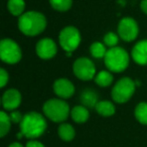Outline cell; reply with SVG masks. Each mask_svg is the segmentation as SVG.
<instances>
[{
    "label": "cell",
    "mask_w": 147,
    "mask_h": 147,
    "mask_svg": "<svg viewBox=\"0 0 147 147\" xmlns=\"http://www.w3.org/2000/svg\"><path fill=\"white\" fill-rule=\"evenodd\" d=\"M20 126V132L26 138L35 139L40 137L47 130V120L38 112H28L23 116Z\"/></svg>",
    "instance_id": "1"
},
{
    "label": "cell",
    "mask_w": 147,
    "mask_h": 147,
    "mask_svg": "<svg viewBox=\"0 0 147 147\" xmlns=\"http://www.w3.org/2000/svg\"><path fill=\"white\" fill-rule=\"evenodd\" d=\"M47 27V18L40 12L27 11L18 17V28L24 35L36 36Z\"/></svg>",
    "instance_id": "2"
},
{
    "label": "cell",
    "mask_w": 147,
    "mask_h": 147,
    "mask_svg": "<svg viewBox=\"0 0 147 147\" xmlns=\"http://www.w3.org/2000/svg\"><path fill=\"white\" fill-rule=\"evenodd\" d=\"M43 114L55 123H63L71 114L69 106L63 99H49L42 106Z\"/></svg>",
    "instance_id": "3"
},
{
    "label": "cell",
    "mask_w": 147,
    "mask_h": 147,
    "mask_svg": "<svg viewBox=\"0 0 147 147\" xmlns=\"http://www.w3.org/2000/svg\"><path fill=\"white\" fill-rule=\"evenodd\" d=\"M105 65L107 69L112 73H121L124 71L129 65L130 57L123 47H115L107 51L104 57Z\"/></svg>",
    "instance_id": "4"
},
{
    "label": "cell",
    "mask_w": 147,
    "mask_h": 147,
    "mask_svg": "<svg viewBox=\"0 0 147 147\" xmlns=\"http://www.w3.org/2000/svg\"><path fill=\"white\" fill-rule=\"evenodd\" d=\"M136 84L130 78H122L114 85L111 92L112 99L118 104L126 103L132 98V96L135 93Z\"/></svg>",
    "instance_id": "5"
},
{
    "label": "cell",
    "mask_w": 147,
    "mask_h": 147,
    "mask_svg": "<svg viewBox=\"0 0 147 147\" xmlns=\"http://www.w3.org/2000/svg\"><path fill=\"white\" fill-rule=\"evenodd\" d=\"M81 33L75 26H65L59 32V41L61 49L65 53L75 51L81 43Z\"/></svg>",
    "instance_id": "6"
},
{
    "label": "cell",
    "mask_w": 147,
    "mask_h": 147,
    "mask_svg": "<svg viewBox=\"0 0 147 147\" xmlns=\"http://www.w3.org/2000/svg\"><path fill=\"white\" fill-rule=\"evenodd\" d=\"M0 57L1 61L9 65L17 63L22 57L21 49L14 40L4 38L0 42Z\"/></svg>",
    "instance_id": "7"
},
{
    "label": "cell",
    "mask_w": 147,
    "mask_h": 147,
    "mask_svg": "<svg viewBox=\"0 0 147 147\" xmlns=\"http://www.w3.org/2000/svg\"><path fill=\"white\" fill-rule=\"evenodd\" d=\"M75 76L82 81H90L95 79L96 76V67L89 57H82L75 61L73 65Z\"/></svg>",
    "instance_id": "8"
},
{
    "label": "cell",
    "mask_w": 147,
    "mask_h": 147,
    "mask_svg": "<svg viewBox=\"0 0 147 147\" xmlns=\"http://www.w3.org/2000/svg\"><path fill=\"white\" fill-rule=\"evenodd\" d=\"M139 26L137 21L132 17H124L118 23V35L126 42H130L137 38Z\"/></svg>",
    "instance_id": "9"
},
{
    "label": "cell",
    "mask_w": 147,
    "mask_h": 147,
    "mask_svg": "<svg viewBox=\"0 0 147 147\" xmlns=\"http://www.w3.org/2000/svg\"><path fill=\"white\" fill-rule=\"evenodd\" d=\"M35 51L37 57H40L41 59H51L57 55V47L53 39L45 37L36 43Z\"/></svg>",
    "instance_id": "10"
},
{
    "label": "cell",
    "mask_w": 147,
    "mask_h": 147,
    "mask_svg": "<svg viewBox=\"0 0 147 147\" xmlns=\"http://www.w3.org/2000/svg\"><path fill=\"white\" fill-rule=\"evenodd\" d=\"M53 93L61 99H69L75 94V86L69 80L65 78L57 79L53 83Z\"/></svg>",
    "instance_id": "11"
},
{
    "label": "cell",
    "mask_w": 147,
    "mask_h": 147,
    "mask_svg": "<svg viewBox=\"0 0 147 147\" xmlns=\"http://www.w3.org/2000/svg\"><path fill=\"white\" fill-rule=\"evenodd\" d=\"M21 104V94L16 89H8L2 96V106L6 111H14Z\"/></svg>",
    "instance_id": "12"
},
{
    "label": "cell",
    "mask_w": 147,
    "mask_h": 147,
    "mask_svg": "<svg viewBox=\"0 0 147 147\" xmlns=\"http://www.w3.org/2000/svg\"><path fill=\"white\" fill-rule=\"evenodd\" d=\"M133 61L140 65H147V39H143L136 43L131 51Z\"/></svg>",
    "instance_id": "13"
},
{
    "label": "cell",
    "mask_w": 147,
    "mask_h": 147,
    "mask_svg": "<svg viewBox=\"0 0 147 147\" xmlns=\"http://www.w3.org/2000/svg\"><path fill=\"white\" fill-rule=\"evenodd\" d=\"M71 117L74 121L78 124H83L88 121L89 117H90V113L87 107L85 106H75L71 110Z\"/></svg>",
    "instance_id": "14"
},
{
    "label": "cell",
    "mask_w": 147,
    "mask_h": 147,
    "mask_svg": "<svg viewBox=\"0 0 147 147\" xmlns=\"http://www.w3.org/2000/svg\"><path fill=\"white\" fill-rule=\"evenodd\" d=\"M97 113L102 117H111L115 114V105L110 101H99L95 106Z\"/></svg>",
    "instance_id": "15"
},
{
    "label": "cell",
    "mask_w": 147,
    "mask_h": 147,
    "mask_svg": "<svg viewBox=\"0 0 147 147\" xmlns=\"http://www.w3.org/2000/svg\"><path fill=\"white\" fill-rule=\"evenodd\" d=\"M57 133H59V138L63 141H65V142L71 141L76 136L75 128L69 123H61L59 125V129H57Z\"/></svg>",
    "instance_id": "16"
},
{
    "label": "cell",
    "mask_w": 147,
    "mask_h": 147,
    "mask_svg": "<svg viewBox=\"0 0 147 147\" xmlns=\"http://www.w3.org/2000/svg\"><path fill=\"white\" fill-rule=\"evenodd\" d=\"M113 80L114 77L112 75V71H101L95 76V83L102 88L110 86L113 83Z\"/></svg>",
    "instance_id": "17"
},
{
    "label": "cell",
    "mask_w": 147,
    "mask_h": 147,
    "mask_svg": "<svg viewBox=\"0 0 147 147\" xmlns=\"http://www.w3.org/2000/svg\"><path fill=\"white\" fill-rule=\"evenodd\" d=\"M7 9L14 16H21L24 13L25 1L24 0H8Z\"/></svg>",
    "instance_id": "18"
},
{
    "label": "cell",
    "mask_w": 147,
    "mask_h": 147,
    "mask_svg": "<svg viewBox=\"0 0 147 147\" xmlns=\"http://www.w3.org/2000/svg\"><path fill=\"white\" fill-rule=\"evenodd\" d=\"M97 98L98 96L92 89H86L81 95V100L85 107H95L98 103Z\"/></svg>",
    "instance_id": "19"
},
{
    "label": "cell",
    "mask_w": 147,
    "mask_h": 147,
    "mask_svg": "<svg viewBox=\"0 0 147 147\" xmlns=\"http://www.w3.org/2000/svg\"><path fill=\"white\" fill-rule=\"evenodd\" d=\"M135 118L140 124L147 125V103L141 102L136 106L134 110Z\"/></svg>",
    "instance_id": "20"
},
{
    "label": "cell",
    "mask_w": 147,
    "mask_h": 147,
    "mask_svg": "<svg viewBox=\"0 0 147 147\" xmlns=\"http://www.w3.org/2000/svg\"><path fill=\"white\" fill-rule=\"evenodd\" d=\"M11 124L12 122L9 118V114H7L4 111H1L0 112V136L2 138L10 131Z\"/></svg>",
    "instance_id": "21"
},
{
    "label": "cell",
    "mask_w": 147,
    "mask_h": 147,
    "mask_svg": "<svg viewBox=\"0 0 147 147\" xmlns=\"http://www.w3.org/2000/svg\"><path fill=\"white\" fill-rule=\"evenodd\" d=\"M107 51L108 49H106V45L102 42H98V41L93 42L90 47V53L95 59H104Z\"/></svg>",
    "instance_id": "22"
},
{
    "label": "cell",
    "mask_w": 147,
    "mask_h": 147,
    "mask_svg": "<svg viewBox=\"0 0 147 147\" xmlns=\"http://www.w3.org/2000/svg\"><path fill=\"white\" fill-rule=\"evenodd\" d=\"M51 7L59 12L67 11L73 5V0H49Z\"/></svg>",
    "instance_id": "23"
},
{
    "label": "cell",
    "mask_w": 147,
    "mask_h": 147,
    "mask_svg": "<svg viewBox=\"0 0 147 147\" xmlns=\"http://www.w3.org/2000/svg\"><path fill=\"white\" fill-rule=\"evenodd\" d=\"M119 35L116 34V33L112 32V31H109L106 34L104 35V38H103V41H104V45L106 47H117L119 42Z\"/></svg>",
    "instance_id": "24"
},
{
    "label": "cell",
    "mask_w": 147,
    "mask_h": 147,
    "mask_svg": "<svg viewBox=\"0 0 147 147\" xmlns=\"http://www.w3.org/2000/svg\"><path fill=\"white\" fill-rule=\"evenodd\" d=\"M23 116H24V115H22L19 111H16V110L11 111V113L9 114V118H10L11 122H12L13 124H20L23 119Z\"/></svg>",
    "instance_id": "25"
},
{
    "label": "cell",
    "mask_w": 147,
    "mask_h": 147,
    "mask_svg": "<svg viewBox=\"0 0 147 147\" xmlns=\"http://www.w3.org/2000/svg\"><path fill=\"white\" fill-rule=\"evenodd\" d=\"M8 80H9L8 73L4 69H0V87L4 88L7 85V83H8Z\"/></svg>",
    "instance_id": "26"
},
{
    "label": "cell",
    "mask_w": 147,
    "mask_h": 147,
    "mask_svg": "<svg viewBox=\"0 0 147 147\" xmlns=\"http://www.w3.org/2000/svg\"><path fill=\"white\" fill-rule=\"evenodd\" d=\"M25 147H45V146L41 142H39V141L35 140V139H32V140H29L28 142L26 143Z\"/></svg>",
    "instance_id": "27"
},
{
    "label": "cell",
    "mask_w": 147,
    "mask_h": 147,
    "mask_svg": "<svg viewBox=\"0 0 147 147\" xmlns=\"http://www.w3.org/2000/svg\"><path fill=\"white\" fill-rule=\"evenodd\" d=\"M140 8L143 13L147 15V0H142L140 3Z\"/></svg>",
    "instance_id": "28"
},
{
    "label": "cell",
    "mask_w": 147,
    "mask_h": 147,
    "mask_svg": "<svg viewBox=\"0 0 147 147\" xmlns=\"http://www.w3.org/2000/svg\"><path fill=\"white\" fill-rule=\"evenodd\" d=\"M8 147H24V146H23V145L21 144V143H19V142H13V143H11Z\"/></svg>",
    "instance_id": "29"
}]
</instances>
